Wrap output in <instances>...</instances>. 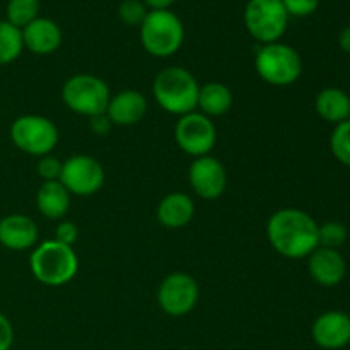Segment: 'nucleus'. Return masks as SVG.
Here are the masks:
<instances>
[{"label": "nucleus", "instance_id": "34", "mask_svg": "<svg viewBox=\"0 0 350 350\" xmlns=\"http://www.w3.org/2000/svg\"><path fill=\"white\" fill-rule=\"evenodd\" d=\"M10 350H21V349H10Z\"/></svg>", "mask_w": 350, "mask_h": 350}, {"label": "nucleus", "instance_id": "14", "mask_svg": "<svg viewBox=\"0 0 350 350\" xmlns=\"http://www.w3.org/2000/svg\"><path fill=\"white\" fill-rule=\"evenodd\" d=\"M40 228L26 214H9L0 219V246L10 252H27L38 245Z\"/></svg>", "mask_w": 350, "mask_h": 350}, {"label": "nucleus", "instance_id": "33", "mask_svg": "<svg viewBox=\"0 0 350 350\" xmlns=\"http://www.w3.org/2000/svg\"><path fill=\"white\" fill-rule=\"evenodd\" d=\"M338 44H340L342 51H345V53L350 55V26L342 29L340 36H338Z\"/></svg>", "mask_w": 350, "mask_h": 350}, {"label": "nucleus", "instance_id": "27", "mask_svg": "<svg viewBox=\"0 0 350 350\" xmlns=\"http://www.w3.org/2000/svg\"><path fill=\"white\" fill-rule=\"evenodd\" d=\"M62 166H64V161L55 157L53 154H48V156L38 157L36 173L43 181H60Z\"/></svg>", "mask_w": 350, "mask_h": 350}, {"label": "nucleus", "instance_id": "15", "mask_svg": "<svg viewBox=\"0 0 350 350\" xmlns=\"http://www.w3.org/2000/svg\"><path fill=\"white\" fill-rule=\"evenodd\" d=\"M308 272L318 286L335 287L345 279L347 263L338 250L318 246L308 256Z\"/></svg>", "mask_w": 350, "mask_h": 350}, {"label": "nucleus", "instance_id": "17", "mask_svg": "<svg viewBox=\"0 0 350 350\" xmlns=\"http://www.w3.org/2000/svg\"><path fill=\"white\" fill-rule=\"evenodd\" d=\"M21 33H23L24 48L41 57L55 53L64 41L60 26L48 17H36L33 23L23 27Z\"/></svg>", "mask_w": 350, "mask_h": 350}, {"label": "nucleus", "instance_id": "28", "mask_svg": "<svg viewBox=\"0 0 350 350\" xmlns=\"http://www.w3.org/2000/svg\"><path fill=\"white\" fill-rule=\"evenodd\" d=\"M289 17H308L320 7V0H282Z\"/></svg>", "mask_w": 350, "mask_h": 350}, {"label": "nucleus", "instance_id": "16", "mask_svg": "<svg viewBox=\"0 0 350 350\" xmlns=\"http://www.w3.org/2000/svg\"><path fill=\"white\" fill-rule=\"evenodd\" d=\"M149 103L147 98L137 89H123V91L111 94L105 115L111 122V125L132 126L142 122L147 115Z\"/></svg>", "mask_w": 350, "mask_h": 350}, {"label": "nucleus", "instance_id": "7", "mask_svg": "<svg viewBox=\"0 0 350 350\" xmlns=\"http://www.w3.org/2000/svg\"><path fill=\"white\" fill-rule=\"evenodd\" d=\"M10 142L21 152L34 157H43L51 154L57 147L60 133L53 120L43 115H21L12 122L9 130Z\"/></svg>", "mask_w": 350, "mask_h": 350}, {"label": "nucleus", "instance_id": "13", "mask_svg": "<svg viewBox=\"0 0 350 350\" xmlns=\"http://www.w3.org/2000/svg\"><path fill=\"white\" fill-rule=\"evenodd\" d=\"M313 342L323 350H340L350 344V314L340 310L321 313L311 327Z\"/></svg>", "mask_w": 350, "mask_h": 350}, {"label": "nucleus", "instance_id": "21", "mask_svg": "<svg viewBox=\"0 0 350 350\" xmlns=\"http://www.w3.org/2000/svg\"><path fill=\"white\" fill-rule=\"evenodd\" d=\"M232 101L234 98L229 85L217 81L205 82L198 91L197 111L204 113L208 118H217L229 113V109L232 108Z\"/></svg>", "mask_w": 350, "mask_h": 350}, {"label": "nucleus", "instance_id": "6", "mask_svg": "<svg viewBox=\"0 0 350 350\" xmlns=\"http://www.w3.org/2000/svg\"><path fill=\"white\" fill-rule=\"evenodd\" d=\"M111 91L105 79L92 74H75L65 81L62 88V101L81 116L94 118L105 115Z\"/></svg>", "mask_w": 350, "mask_h": 350}, {"label": "nucleus", "instance_id": "8", "mask_svg": "<svg viewBox=\"0 0 350 350\" xmlns=\"http://www.w3.org/2000/svg\"><path fill=\"white\" fill-rule=\"evenodd\" d=\"M289 19L282 0H248L243 12L246 31L260 44L282 40Z\"/></svg>", "mask_w": 350, "mask_h": 350}, {"label": "nucleus", "instance_id": "31", "mask_svg": "<svg viewBox=\"0 0 350 350\" xmlns=\"http://www.w3.org/2000/svg\"><path fill=\"white\" fill-rule=\"evenodd\" d=\"M91 120V130L96 133V135H106V133L111 130V122L108 120L106 115H99L94 116V118H89Z\"/></svg>", "mask_w": 350, "mask_h": 350}, {"label": "nucleus", "instance_id": "22", "mask_svg": "<svg viewBox=\"0 0 350 350\" xmlns=\"http://www.w3.org/2000/svg\"><path fill=\"white\" fill-rule=\"evenodd\" d=\"M24 50L23 33L7 21H0V67L16 62Z\"/></svg>", "mask_w": 350, "mask_h": 350}, {"label": "nucleus", "instance_id": "11", "mask_svg": "<svg viewBox=\"0 0 350 350\" xmlns=\"http://www.w3.org/2000/svg\"><path fill=\"white\" fill-rule=\"evenodd\" d=\"M106 181L103 164L96 157L88 154H75L64 161L60 174V183L70 195L91 197L98 193Z\"/></svg>", "mask_w": 350, "mask_h": 350}, {"label": "nucleus", "instance_id": "23", "mask_svg": "<svg viewBox=\"0 0 350 350\" xmlns=\"http://www.w3.org/2000/svg\"><path fill=\"white\" fill-rule=\"evenodd\" d=\"M40 17V0H9L5 7V21L12 26L26 27Z\"/></svg>", "mask_w": 350, "mask_h": 350}, {"label": "nucleus", "instance_id": "2", "mask_svg": "<svg viewBox=\"0 0 350 350\" xmlns=\"http://www.w3.org/2000/svg\"><path fill=\"white\" fill-rule=\"evenodd\" d=\"M79 256L74 246L55 239L41 241L31 250L29 270L34 279L48 287H62L72 282L79 272Z\"/></svg>", "mask_w": 350, "mask_h": 350}, {"label": "nucleus", "instance_id": "10", "mask_svg": "<svg viewBox=\"0 0 350 350\" xmlns=\"http://www.w3.org/2000/svg\"><path fill=\"white\" fill-rule=\"evenodd\" d=\"M198 299V282L185 272H173L166 275L157 289V303L167 317H187L197 308Z\"/></svg>", "mask_w": 350, "mask_h": 350}, {"label": "nucleus", "instance_id": "12", "mask_svg": "<svg viewBox=\"0 0 350 350\" xmlns=\"http://www.w3.org/2000/svg\"><path fill=\"white\" fill-rule=\"evenodd\" d=\"M188 181L198 197L204 200H215L224 195L229 178L224 164L208 154L193 159L188 170Z\"/></svg>", "mask_w": 350, "mask_h": 350}, {"label": "nucleus", "instance_id": "25", "mask_svg": "<svg viewBox=\"0 0 350 350\" xmlns=\"http://www.w3.org/2000/svg\"><path fill=\"white\" fill-rule=\"evenodd\" d=\"M318 239H320V246L338 250L347 241V228L337 221L325 222L318 229Z\"/></svg>", "mask_w": 350, "mask_h": 350}, {"label": "nucleus", "instance_id": "24", "mask_svg": "<svg viewBox=\"0 0 350 350\" xmlns=\"http://www.w3.org/2000/svg\"><path fill=\"white\" fill-rule=\"evenodd\" d=\"M330 149L338 163L350 167V118L335 125L330 135Z\"/></svg>", "mask_w": 350, "mask_h": 350}, {"label": "nucleus", "instance_id": "3", "mask_svg": "<svg viewBox=\"0 0 350 350\" xmlns=\"http://www.w3.org/2000/svg\"><path fill=\"white\" fill-rule=\"evenodd\" d=\"M197 77L185 67H166L152 82V94L161 109L170 115L183 116L197 109L198 101Z\"/></svg>", "mask_w": 350, "mask_h": 350}, {"label": "nucleus", "instance_id": "4", "mask_svg": "<svg viewBox=\"0 0 350 350\" xmlns=\"http://www.w3.org/2000/svg\"><path fill=\"white\" fill-rule=\"evenodd\" d=\"M303 57L291 44L275 43L260 44L255 55V70L262 81L275 88H287L299 81L303 74Z\"/></svg>", "mask_w": 350, "mask_h": 350}, {"label": "nucleus", "instance_id": "18", "mask_svg": "<svg viewBox=\"0 0 350 350\" xmlns=\"http://www.w3.org/2000/svg\"><path fill=\"white\" fill-rule=\"evenodd\" d=\"M156 217L161 226L167 229H181L191 222L195 217L193 198L183 191L167 193L157 204Z\"/></svg>", "mask_w": 350, "mask_h": 350}, {"label": "nucleus", "instance_id": "5", "mask_svg": "<svg viewBox=\"0 0 350 350\" xmlns=\"http://www.w3.org/2000/svg\"><path fill=\"white\" fill-rule=\"evenodd\" d=\"M142 48L156 58H170L183 46L185 26L171 9L149 10L139 27Z\"/></svg>", "mask_w": 350, "mask_h": 350}, {"label": "nucleus", "instance_id": "9", "mask_svg": "<svg viewBox=\"0 0 350 350\" xmlns=\"http://www.w3.org/2000/svg\"><path fill=\"white\" fill-rule=\"evenodd\" d=\"M174 140L185 154L193 159L208 156L217 144V129L212 118L200 111H191L178 116L174 125Z\"/></svg>", "mask_w": 350, "mask_h": 350}, {"label": "nucleus", "instance_id": "30", "mask_svg": "<svg viewBox=\"0 0 350 350\" xmlns=\"http://www.w3.org/2000/svg\"><path fill=\"white\" fill-rule=\"evenodd\" d=\"M14 327L12 321L5 317L3 313H0V350H10L14 345Z\"/></svg>", "mask_w": 350, "mask_h": 350}, {"label": "nucleus", "instance_id": "32", "mask_svg": "<svg viewBox=\"0 0 350 350\" xmlns=\"http://www.w3.org/2000/svg\"><path fill=\"white\" fill-rule=\"evenodd\" d=\"M149 10H167L176 0H142Z\"/></svg>", "mask_w": 350, "mask_h": 350}, {"label": "nucleus", "instance_id": "1", "mask_svg": "<svg viewBox=\"0 0 350 350\" xmlns=\"http://www.w3.org/2000/svg\"><path fill=\"white\" fill-rule=\"evenodd\" d=\"M318 222L296 207L279 208L267 222V238L279 255L289 260L308 258L320 246Z\"/></svg>", "mask_w": 350, "mask_h": 350}, {"label": "nucleus", "instance_id": "26", "mask_svg": "<svg viewBox=\"0 0 350 350\" xmlns=\"http://www.w3.org/2000/svg\"><path fill=\"white\" fill-rule=\"evenodd\" d=\"M149 14L146 3L142 0H123L118 5V17L126 26H139Z\"/></svg>", "mask_w": 350, "mask_h": 350}, {"label": "nucleus", "instance_id": "29", "mask_svg": "<svg viewBox=\"0 0 350 350\" xmlns=\"http://www.w3.org/2000/svg\"><path fill=\"white\" fill-rule=\"evenodd\" d=\"M55 241L62 243V245L74 246L79 239V228L72 221H65L62 219L55 228Z\"/></svg>", "mask_w": 350, "mask_h": 350}, {"label": "nucleus", "instance_id": "19", "mask_svg": "<svg viewBox=\"0 0 350 350\" xmlns=\"http://www.w3.org/2000/svg\"><path fill=\"white\" fill-rule=\"evenodd\" d=\"M72 195L60 181H43L38 188L36 207L43 217L62 221L70 208Z\"/></svg>", "mask_w": 350, "mask_h": 350}, {"label": "nucleus", "instance_id": "20", "mask_svg": "<svg viewBox=\"0 0 350 350\" xmlns=\"http://www.w3.org/2000/svg\"><path fill=\"white\" fill-rule=\"evenodd\" d=\"M314 109L321 120L338 125L350 118V96L344 89L325 88L317 94Z\"/></svg>", "mask_w": 350, "mask_h": 350}]
</instances>
